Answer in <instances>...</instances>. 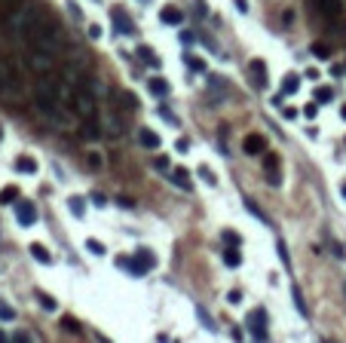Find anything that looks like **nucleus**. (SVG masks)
<instances>
[{
  "mask_svg": "<svg viewBox=\"0 0 346 343\" xmlns=\"http://www.w3.org/2000/svg\"><path fill=\"white\" fill-rule=\"evenodd\" d=\"M61 98H64L61 80L49 77V74H40V80L34 83V104H37V110H40L46 120H52L58 129H67L71 120L61 113Z\"/></svg>",
  "mask_w": 346,
  "mask_h": 343,
  "instance_id": "obj_1",
  "label": "nucleus"
},
{
  "mask_svg": "<svg viewBox=\"0 0 346 343\" xmlns=\"http://www.w3.org/2000/svg\"><path fill=\"white\" fill-rule=\"evenodd\" d=\"M43 22H46L43 10L34 7V4H28V7H16V13L7 19V28H10L13 37H19V40H31L34 31L40 28Z\"/></svg>",
  "mask_w": 346,
  "mask_h": 343,
  "instance_id": "obj_2",
  "label": "nucleus"
},
{
  "mask_svg": "<svg viewBox=\"0 0 346 343\" xmlns=\"http://www.w3.org/2000/svg\"><path fill=\"white\" fill-rule=\"evenodd\" d=\"M31 46H34V49H43V52H52V55H58V52H61V46H64V40H61V31H58L55 25L43 22L40 28L34 31V37H31Z\"/></svg>",
  "mask_w": 346,
  "mask_h": 343,
  "instance_id": "obj_3",
  "label": "nucleus"
},
{
  "mask_svg": "<svg viewBox=\"0 0 346 343\" xmlns=\"http://www.w3.org/2000/svg\"><path fill=\"white\" fill-rule=\"evenodd\" d=\"M0 95L19 98V74L13 67V61H7V58H0Z\"/></svg>",
  "mask_w": 346,
  "mask_h": 343,
  "instance_id": "obj_4",
  "label": "nucleus"
},
{
  "mask_svg": "<svg viewBox=\"0 0 346 343\" xmlns=\"http://www.w3.org/2000/svg\"><path fill=\"white\" fill-rule=\"evenodd\" d=\"M28 67L34 71V74H49L52 67H55V55L52 52H43V49H34L31 46V52H28Z\"/></svg>",
  "mask_w": 346,
  "mask_h": 343,
  "instance_id": "obj_5",
  "label": "nucleus"
},
{
  "mask_svg": "<svg viewBox=\"0 0 346 343\" xmlns=\"http://www.w3.org/2000/svg\"><path fill=\"white\" fill-rule=\"evenodd\" d=\"M16 221H19L22 227H31V224L37 221V209H34V202L19 199V202H16Z\"/></svg>",
  "mask_w": 346,
  "mask_h": 343,
  "instance_id": "obj_6",
  "label": "nucleus"
},
{
  "mask_svg": "<svg viewBox=\"0 0 346 343\" xmlns=\"http://www.w3.org/2000/svg\"><path fill=\"white\" fill-rule=\"evenodd\" d=\"M245 325H248V331H251L257 340H263V334H266V313L257 307V310L248 316V322H245Z\"/></svg>",
  "mask_w": 346,
  "mask_h": 343,
  "instance_id": "obj_7",
  "label": "nucleus"
},
{
  "mask_svg": "<svg viewBox=\"0 0 346 343\" xmlns=\"http://www.w3.org/2000/svg\"><path fill=\"white\" fill-rule=\"evenodd\" d=\"M313 4H316V10H319L325 19H337V16H340V10H343L340 0H313Z\"/></svg>",
  "mask_w": 346,
  "mask_h": 343,
  "instance_id": "obj_8",
  "label": "nucleus"
},
{
  "mask_svg": "<svg viewBox=\"0 0 346 343\" xmlns=\"http://www.w3.org/2000/svg\"><path fill=\"white\" fill-rule=\"evenodd\" d=\"M242 147H245L248 157H257V154H263V150H266V141H263V135H245Z\"/></svg>",
  "mask_w": 346,
  "mask_h": 343,
  "instance_id": "obj_9",
  "label": "nucleus"
},
{
  "mask_svg": "<svg viewBox=\"0 0 346 343\" xmlns=\"http://www.w3.org/2000/svg\"><path fill=\"white\" fill-rule=\"evenodd\" d=\"M169 181H172L178 190H184V193H190V190H193V184H190V175H187L184 169H172V172H169Z\"/></svg>",
  "mask_w": 346,
  "mask_h": 343,
  "instance_id": "obj_10",
  "label": "nucleus"
},
{
  "mask_svg": "<svg viewBox=\"0 0 346 343\" xmlns=\"http://www.w3.org/2000/svg\"><path fill=\"white\" fill-rule=\"evenodd\" d=\"M248 71H251L254 89H266V67H263V61H251V64H248Z\"/></svg>",
  "mask_w": 346,
  "mask_h": 343,
  "instance_id": "obj_11",
  "label": "nucleus"
},
{
  "mask_svg": "<svg viewBox=\"0 0 346 343\" xmlns=\"http://www.w3.org/2000/svg\"><path fill=\"white\" fill-rule=\"evenodd\" d=\"M135 260L141 263V270H144V273H147V270H153V266H157V254H153L150 248H138Z\"/></svg>",
  "mask_w": 346,
  "mask_h": 343,
  "instance_id": "obj_12",
  "label": "nucleus"
},
{
  "mask_svg": "<svg viewBox=\"0 0 346 343\" xmlns=\"http://www.w3.org/2000/svg\"><path fill=\"white\" fill-rule=\"evenodd\" d=\"M113 25H117V31H120V34H135V25H132V19H129L126 13H120V10L113 13Z\"/></svg>",
  "mask_w": 346,
  "mask_h": 343,
  "instance_id": "obj_13",
  "label": "nucleus"
},
{
  "mask_svg": "<svg viewBox=\"0 0 346 343\" xmlns=\"http://www.w3.org/2000/svg\"><path fill=\"white\" fill-rule=\"evenodd\" d=\"M160 22H163V25H181V22H184V13L175 10V7H166V10L160 13Z\"/></svg>",
  "mask_w": 346,
  "mask_h": 343,
  "instance_id": "obj_14",
  "label": "nucleus"
},
{
  "mask_svg": "<svg viewBox=\"0 0 346 343\" xmlns=\"http://www.w3.org/2000/svg\"><path fill=\"white\" fill-rule=\"evenodd\" d=\"M28 251H31V257H34V260H37V263H46V266H49V263H52V254H49V251H46V248H43V245H40V242H34V245H31V248H28Z\"/></svg>",
  "mask_w": 346,
  "mask_h": 343,
  "instance_id": "obj_15",
  "label": "nucleus"
},
{
  "mask_svg": "<svg viewBox=\"0 0 346 343\" xmlns=\"http://www.w3.org/2000/svg\"><path fill=\"white\" fill-rule=\"evenodd\" d=\"M221 260L230 266V270H236V266L242 263V254H239L236 248H224V251H221Z\"/></svg>",
  "mask_w": 346,
  "mask_h": 343,
  "instance_id": "obj_16",
  "label": "nucleus"
},
{
  "mask_svg": "<svg viewBox=\"0 0 346 343\" xmlns=\"http://www.w3.org/2000/svg\"><path fill=\"white\" fill-rule=\"evenodd\" d=\"M138 141H141L144 147H150V150H153V147H160V135L153 132V129H141V132H138Z\"/></svg>",
  "mask_w": 346,
  "mask_h": 343,
  "instance_id": "obj_17",
  "label": "nucleus"
},
{
  "mask_svg": "<svg viewBox=\"0 0 346 343\" xmlns=\"http://www.w3.org/2000/svg\"><path fill=\"white\" fill-rule=\"evenodd\" d=\"M300 89V77H297V74H288V77L282 80V95H294Z\"/></svg>",
  "mask_w": 346,
  "mask_h": 343,
  "instance_id": "obj_18",
  "label": "nucleus"
},
{
  "mask_svg": "<svg viewBox=\"0 0 346 343\" xmlns=\"http://www.w3.org/2000/svg\"><path fill=\"white\" fill-rule=\"evenodd\" d=\"M147 89H150V92H153V95H157V98H163V95H166V92H169V83H166V80H163V77H153V80H150V83H147Z\"/></svg>",
  "mask_w": 346,
  "mask_h": 343,
  "instance_id": "obj_19",
  "label": "nucleus"
},
{
  "mask_svg": "<svg viewBox=\"0 0 346 343\" xmlns=\"http://www.w3.org/2000/svg\"><path fill=\"white\" fill-rule=\"evenodd\" d=\"M16 172L34 175V172H37V160H31V157H19V160H16Z\"/></svg>",
  "mask_w": 346,
  "mask_h": 343,
  "instance_id": "obj_20",
  "label": "nucleus"
},
{
  "mask_svg": "<svg viewBox=\"0 0 346 343\" xmlns=\"http://www.w3.org/2000/svg\"><path fill=\"white\" fill-rule=\"evenodd\" d=\"M0 202H7V205H16L19 202V187H4V190H0Z\"/></svg>",
  "mask_w": 346,
  "mask_h": 343,
  "instance_id": "obj_21",
  "label": "nucleus"
},
{
  "mask_svg": "<svg viewBox=\"0 0 346 343\" xmlns=\"http://www.w3.org/2000/svg\"><path fill=\"white\" fill-rule=\"evenodd\" d=\"M67 209H71V215H74V218H83V212H86V205H83V199H80V196H71V199H67Z\"/></svg>",
  "mask_w": 346,
  "mask_h": 343,
  "instance_id": "obj_22",
  "label": "nucleus"
},
{
  "mask_svg": "<svg viewBox=\"0 0 346 343\" xmlns=\"http://www.w3.org/2000/svg\"><path fill=\"white\" fill-rule=\"evenodd\" d=\"M196 316H199V322L205 325V331H218V325H215V319L209 316V310H205V307H196Z\"/></svg>",
  "mask_w": 346,
  "mask_h": 343,
  "instance_id": "obj_23",
  "label": "nucleus"
},
{
  "mask_svg": "<svg viewBox=\"0 0 346 343\" xmlns=\"http://www.w3.org/2000/svg\"><path fill=\"white\" fill-rule=\"evenodd\" d=\"M291 297H294V307L300 310V316H310V310H306V303H303V297H300V288H297V285L291 288Z\"/></svg>",
  "mask_w": 346,
  "mask_h": 343,
  "instance_id": "obj_24",
  "label": "nucleus"
},
{
  "mask_svg": "<svg viewBox=\"0 0 346 343\" xmlns=\"http://www.w3.org/2000/svg\"><path fill=\"white\" fill-rule=\"evenodd\" d=\"M187 67H190V71H196V74H205V61L196 58V55H187Z\"/></svg>",
  "mask_w": 346,
  "mask_h": 343,
  "instance_id": "obj_25",
  "label": "nucleus"
},
{
  "mask_svg": "<svg viewBox=\"0 0 346 343\" xmlns=\"http://www.w3.org/2000/svg\"><path fill=\"white\" fill-rule=\"evenodd\" d=\"M61 325H64V331H67V334H80V322H77L74 316H64V319H61Z\"/></svg>",
  "mask_w": 346,
  "mask_h": 343,
  "instance_id": "obj_26",
  "label": "nucleus"
},
{
  "mask_svg": "<svg viewBox=\"0 0 346 343\" xmlns=\"http://www.w3.org/2000/svg\"><path fill=\"white\" fill-rule=\"evenodd\" d=\"M86 251L95 254V257H101V254H104V245H101L98 239H86Z\"/></svg>",
  "mask_w": 346,
  "mask_h": 343,
  "instance_id": "obj_27",
  "label": "nucleus"
},
{
  "mask_svg": "<svg viewBox=\"0 0 346 343\" xmlns=\"http://www.w3.org/2000/svg\"><path fill=\"white\" fill-rule=\"evenodd\" d=\"M40 307H43L46 313H55V310H58V303H55L49 294H40Z\"/></svg>",
  "mask_w": 346,
  "mask_h": 343,
  "instance_id": "obj_28",
  "label": "nucleus"
},
{
  "mask_svg": "<svg viewBox=\"0 0 346 343\" xmlns=\"http://www.w3.org/2000/svg\"><path fill=\"white\" fill-rule=\"evenodd\" d=\"M0 319H4V322H13L16 319V310L10 307V303H0Z\"/></svg>",
  "mask_w": 346,
  "mask_h": 343,
  "instance_id": "obj_29",
  "label": "nucleus"
},
{
  "mask_svg": "<svg viewBox=\"0 0 346 343\" xmlns=\"http://www.w3.org/2000/svg\"><path fill=\"white\" fill-rule=\"evenodd\" d=\"M138 55H141V58H144V61H147V64H153V67H160V58H157V55H153V52H150V49H147V46H144V49H141V52H138Z\"/></svg>",
  "mask_w": 346,
  "mask_h": 343,
  "instance_id": "obj_30",
  "label": "nucleus"
},
{
  "mask_svg": "<svg viewBox=\"0 0 346 343\" xmlns=\"http://www.w3.org/2000/svg\"><path fill=\"white\" fill-rule=\"evenodd\" d=\"M313 55H316V58H328V55H331V49H328L325 43H313Z\"/></svg>",
  "mask_w": 346,
  "mask_h": 343,
  "instance_id": "obj_31",
  "label": "nucleus"
},
{
  "mask_svg": "<svg viewBox=\"0 0 346 343\" xmlns=\"http://www.w3.org/2000/svg\"><path fill=\"white\" fill-rule=\"evenodd\" d=\"M331 98H334V92H331L328 86H322V89H316V101H322V104H325V101H331Z\"/></svg>",
  "mask_w": 346,
  "mask_h": 343,
  "instance_id": "obj_32",
  "label": "nucleus"
},
{
  "mask_svg": "<svg viewBox=\"0 0 346 343\" xmlns=\"http://www.w3.org/2000/svg\"><path fill=\"white\" fill-rule=\"evenodd\" d=\"M199 178H202V181H205L209 187H215V184H218V178H215V175H212V169H205V166L199 169Z\"/></svg>",
  "mask_w": 346,
  "mask_h": 343,
  "instance_id": "obj_33",
  "label": "nucleus"
},
{
  "mask_svg": "<svg viewBox=\"0 0 346 343\" xmlns=\"http://www.w3.org/2000/svg\"><path fill=\"white\" fill-rule=\"evenodd\" d=\"M245 209H248V212H251V215H254L257 221H263V224H266V215H263V212H260V209L254 205V202H251V199H245Z\"/></svg>",
  "mask_w": 346,
  "mask_h": 343,
  "instance_id": "obj_34",
  "label": "nucleus"
},
{
  "mask_svg": "<svg viewBox=\"0 0 346 343\" xmlns=\"http://www.w3.org/2000/svg\"><path fill=\"white\" fill-rule=\"evenodd\" d=\"M276 248H279V257H282V263H285V266H291V260H288V248H285V242H282V239L276 242Z\"/></svg>",
  "mask_w": 346,
  "mask_h": 343,
  "instance_id": "obj_35",
  "label": "nucleus"
},
{
  "mask_svg": "<svg viewBox=\"0 0 346 343\" xmlns=\"http://www.w3.org/2000/svg\"><path fill=\"white\" fill-rule=\"evenodd\" d=\"M67 13H71L74 19H83V10H80V7H77V4H74V0H67Z\"/></svg>",
  "mask_w": 346,
  "mask_h": 343,
  "instance_id": "obj_36",
  "label": "nucleus"
},
{
  "mask_svg": "<svg viewBox=\"0 0 346 343\" xmlns=\"http://www.w3.org/2000/svg\"><path fill=\"white\" fill-rule=\"evenodd\" d=\"M160 117H163L166 123H172V126H178V117H175V113H172V110H166V107H163V110H160Z\"/></svg>",
  "mask_w": 346,
  "mask_h": 343,
  "instance_id": "obj_37",
  "label": "nucleus"
},
{
  "mask_svg": "<svg viewBox=\"0 0 346 343\" xmlns=\"http://www.w3.org/2000/svg\"><path fill=\"white\" fill-rule=\"evenodd\" d=\"M86 163H89V169H101V157H98V154H89Z\"/></svg>",
  "mask_w": 346,
  "mask_h": 343,
  "instance_id": "obj_38",
  "label": "nucleus"
},
{
  "mask_svg": "<svg viewBox=\"0 0 346 343\" xmlns=\"http://www.w3.org/2000/svg\"><path fill=\"white\" fill-rule=\"evenodd\" d=\"M13 343H31V337H28L25 331H16V334H13Z\"/></svg>",
  "mask_w": 346,
  "mask_h": 343,
  "instance_id": "obj_39",
  "label": "nucleus"
},
{
  "mask_svg": "<svg viewBox=\"0 0 346 343\" xmlns=\"http://www.w3.org/2000/svg\"><path fill=\"white\" fill-rule=\"evenodd\" d=\"M224 239H227V242H230V245H236V242H239V236H236V233H233V230H224Z\"/></svg>",
  "mask_w": 346,
  "mask_h": 343,
  "instance_id": "obj_40",
  "label": "nucleus"
},
{
  "mask_svg": "<svg viewBox=\"0 0 346 343\" xmlns=\"http://www.w3.org/2000/svg\"><path fill=\"white\" fill-rule=\"evenodd\" d=\"M89 37H92V40H98V37H101V25H89Z\"/></svg>",
  "mask_w": 346,
  "mask_h": 343,
  "instance_id": "obj_41",
  "label": "nucleus"
},
{
  "mask_svg": "<svg viewBox=\"0 0 346 343\" xmlns=\"http://www.w3.org/2000/svg\"><path fill=\"white\" fill-rule=\"evenodd\" d=\"M178 150H181V154H187V150H190V141L187 138H178V144H175Z\"/></svg>",
  "mask_w": 346,
  "mask_h": 343,
  "instance_id": "obj_42",
  "label": "nucleus"
},
{
  "mask_svg": "<svg viewBox=\"0 0 346 343\" xmlns=\"http://www.w3.org/2000/svg\"><path fill=\"white\" fill-rule=\"evenodd\" d=\"M282 117H285V120H294V117H297V110H294V107H285V110H282Z\"/></svg>",
  "mask_w": 346,
  "mask_h": 343,
  "instance_id": "obj_43",
  "label": "nucleus"
},
{
  "mask_svg": "<svg viewBox=\"0 0 346 343\" xmlns=\"http://www.w3.org/2000/svg\"><path fill=\"white\" fill-rule=\"evenodd\" d=\"M233 4H236L239 13H248V0H233Z\"/></svg>",
  "mask_w": 346,
  "mask_h": 343,
  "instance_id": "obj_44",
  "label": "nucleus"
},
{
  "mask_svg": "<svg viewBox=\"0 0 346 343\" xmlns=\"http://www.w3.org/2000/svg\"><path fill=\"white\" fill-rule=\"evenodd\" d=\"M227 297H230V303H239V300H242V294H239V291H236V288H233V291H230V294H227Z\"/></svg>",
  "mask_w": 346,
  "mask_h": 343,
  "instance_id": "obj_45",
  "label": "nucleus"
},
{
  "mask_svg": "<svg viewBox=\"0 0 346 343\" xmlns=\"http://www.w3.org/2000/svg\"><path fill=\"white\" fill-rule=\"evenodd\" d=\"M303 113H306V117L313 120V117H316V104H306V107H303Z\"/></svg>",
  "mask_w": 346,
  "mask_h": 343,
  "instance_id": "obj_46",
  "label": "nucleus"
},
{
  "mask_svg": "<svg viewBox=\"0 0 346 343\" xmlns=\"http://www.w3.org/2000/svg\"><path fill=\"white\" fill-rule=\"evenodd\" d=\"M92 202H95V205H98V209H104V205H107V202H104V196H101V193H95V196H92Z\"/></svg>",
  "mask_w": 346,
  "mask_h": 343,
  "instance_id": "obj_47",
  "label": "nucleus"
},
{
  "mask_svg": "<svg viewBox=\"0 0 346 343\" xmlns=\"http://www.w3.org/2000/svg\"><path fill=\"white\" fill-rule=\"evenodd\" d=\"M0 4H4V7H22L25 0H0Z\"/></svg>",
  "mask_w": 346,
  "mask_h": 343,
  "instance_id": "obj_48",
  "label": "nucleus"
},
{
  "mask_svg": "<svg viewBox=\"0 0 346 343\" xmlns=\"http://www.w3.org/2000/svg\"><path fill=\"white\" fill-rule=\"evenodd\" d=\"M117 205H120V209H132V199H123V196H120V199H117Z\"/></svg>",
  "mask_w": 346,
  "mask_h": 343,
  "instance_id": "obj_49",
  "label": "nucleus"
},
{
  "mask_svg": "<svg viewBox=\"0 0 346 343\" xmlns=\"http://www.w3.org/2000/svg\"><path fill=\"white\" fill-rule=\"evenodd\" d=\"M340 196H343V199H346V181H343V184H340Z\"/></svg>",
  "mask_w": 346,
  "mask_h": 343,
  "instance_id": "obj_50",
  "label": "nucleus"
},
{
  "mask_svg": "<svg viewBox=\"0 0 346 343\" xmlns=\"http://www.w3.org/2000/svg\"><path fill=\"white\" fill-rule=\"evenodd\" d=\"M340 117H343V120H346V104H343V107H340Z\"/></svg>",
  "mask_w": 346,
  "mask_h": 343,
  "instance_id": "obj_51",
  "label": "nucleus"
},
{
  "mask_svg": "<svg viewBox=\"0 0 346 343\" xmlns=\"http://www.w3.org/2000/svg\"><path fill=\"white\" fill-rule=\"evenodd\" d=\"M0 343H13V340H7V337H4V334H0Z\"/></svg>",
  "mask_w": 346,
  "mask_h": 343,
  "instance_id": "obj_52",
  "label": "nucleus"
}]
</instances>
